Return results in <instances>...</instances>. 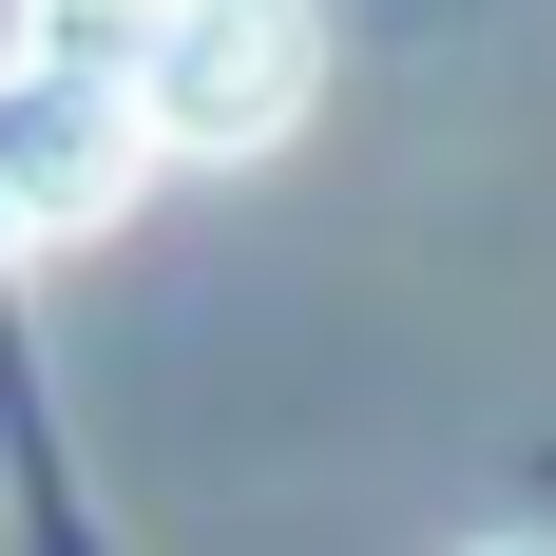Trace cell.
<instances>
[{"label": "cell", "mask_w": 556, "mask_h": 556, "mask_svg": "<svg viewBox=\"0 0 556 556\" xmlns=\"http://www.w3.org/2000/svg\"><path fill=\"white\" fill-rule=\"evenodd\" d=\"M115 77H135L154 173H250V154L307 135V97H327V20H307V0H135V20H115Z\"/></svg>", "instance_id": "cell-1"}, {"label": "cell", "mask_w": 556, "mask_h": 556, "mask_svg": "<svg viewBox=\"0 0 556 556\" xmlns=\"http://www.w3.org/2000/svg\"><path fill=\"white\" fill-rule=\"evenodd\" d=\"M135 173H154L135 77H115V39H77V20H58V39L0 77V250H58V230L135 212Z\"/></svg>", "instance_id": "cell-2"}, {"label": "cell", "mask_w": 556, "mask_h": 556, "mask_svg": "<svg viewBox=\"0 0 556 556\" xmlns=\"http://www.w3.org/2000/svg\"><path fill=\"white\" fill-rule=\"evenodd\" d=\"M58 39V0H0V77H20V58H39Z\"/></svg>", "instance_id": "cell-3"}, {"label": "cell", "mask_w": 556, "mask_h": 556, "mask_svg": "<svg viewBox=\"0 0 556 556\" xmlns=\"http://www.w3.org/2000/svg\"><path fill=\"white\" fill-rule=\"evenodd\" d=\"M460 556H556V538H460Z\"/></svg>", "instance_id": "cell-4"}, {"label": "cell", "mask_w": 556, "mask_h": 556, "mask_svg": "<svg viewBox=\"0 0 556 556\" xmlns=\"http://www.w3.org/2000/svg\"><path fill=\"white\" fill-rule=\"evenodd\" d=\"M58 20H135V0H58Z\"/></svg>", "instance_id": "cell-5"}]
</instances>
